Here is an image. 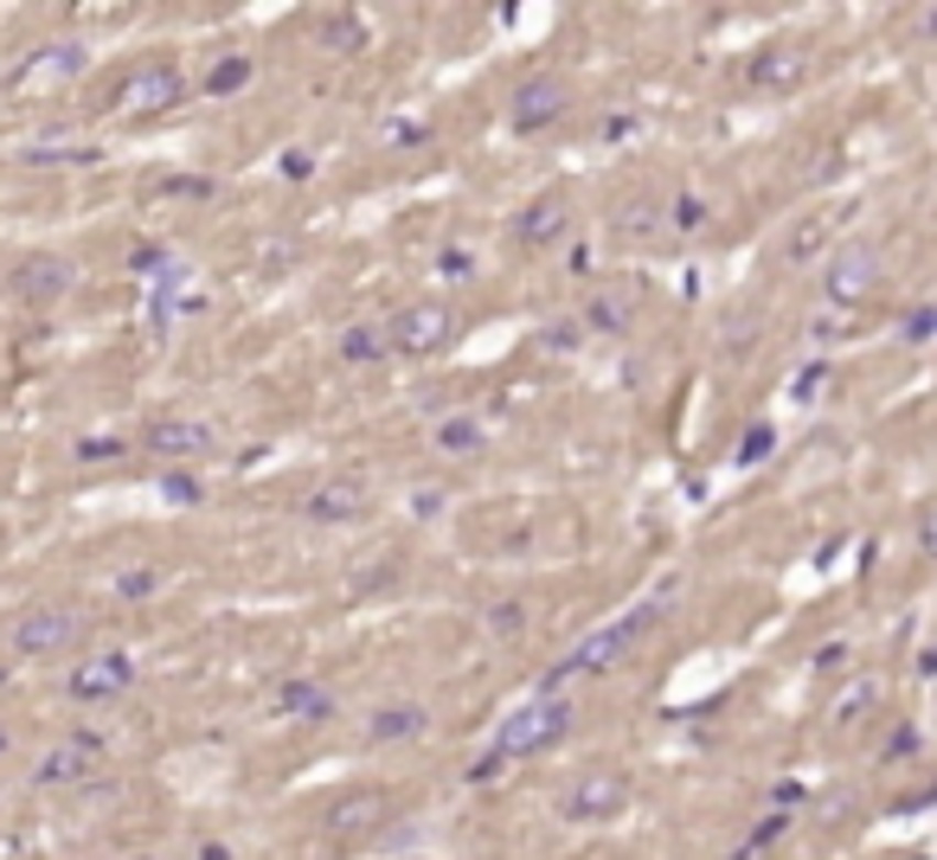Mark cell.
<instances>
[{
  "instance_id": "obj_1",
  "label": "cell",
  "mask_w": 937,
  "mask_h": 860,
  "mask_svg": "<svg viewBox=\"0 0 937 860\" xmlns=\"http://www.w3.org/2000/svg\"><path fill=\"white\" fill-rule=\"evenodd\" d=\"M668 603H675L668 591H655V598H642L630 617L603 623L598 636H585L578 649H571V655H565V662H553L546 687H565V681H591V674H610L617 662H623V655H630V649H636L642 636H649V630H655V623H662V610H668Z\"/></svg>"
},
{
  "instance_id": "obj_2",
  "label": "cell",
  "mask_w": 937,
  "mask_h": 860,
  "mask_svg": "<svg viewBox=\"0 0 937 860\" xmlns=\"http://www.w3.org/2000/svg\"><path fill=\"white\" fill-rule=\"evenodd\" d=\"M571 700H559V694H540V700H521V712H508L501 719V732H494V745L488 751H501V764L508 758H540V751H553L571 732Z\"/></svg>"
},
{
  "instance_id": "obj_3",
  "label": "cell",
  "mask_w": 937,
  "mask_h": 860,
  "mask_svg": "<svg viewBox=\"0 0 937 860\" xmlns=\"http://www.w3.org/2000/svg\"><path fill=\"white\" fill-rule=\"evenodd\" d=\"M90 630V617L77 603H26L13 623H7V649L13 655H58V649H77Z\"/></svg>"
},
{
  "instance_id": "obj_4",
  "label": "cell",
  "mask_w": 937,
  "mask_h": 860,
  "mask_svg": "<svg viewBox=\"0 0 937 860\" xmlns=\"http://www.w3.org/2000/svg\"><path fill=\"white\" fill-rule=\"evenodd\" d=\"M880 251L867 244V238H841L835 251H828V263H822V296L835 302V308H861L873 290H880Z\"/></svg>"
},
{
  "instance_id": "obj_5",
  "label": "cell",
  "mask_w": 937,
  "mask_h": 860,
  "mask_svg": "<svg viewBox=\"0 0 937 860\" xmlns=\"http://www.w3.org/2000/svg\"><path fill=\"white\" fill-rule=\"evenodd\" d=\"M630 809V777L623 771H585V777H571L559 790V816L578 828H598L610 816H623Z\"/></svg>"
},
{
  "instance_id": "obj_6",
  "label": "cell",
  "mask_w": 937,
  "mask_h": 860,
  "mask_svg": "<svg viewBox=\"0 0 937 860\" xmlns=\"http://www.w3.org/2000/svg\"><path fill=\"white\" fill-rule=\"evenodd\" d=\"M450 335H456L450 302H412V308H399L385 322L392 353H437V347H450Z\"/></svg>"
},
{
  "instance_id": "obj_7",
  "label": "cell",
  "mask_w": 937,
  "mask_h": 860,
  "mask_svg": "<svg viewBox=\"0 0 937 860\" xmlns=\"http://www.w3.org/2000/svg\"><path fill=\"white\" fill-rule=\"evenodd\" d=\"M129 681H135V662H129L122 649H97V655H84V662L65 674V694H72L77 707H103L116 694H129Z\"/></svg>"
},
{
  "instance_id": "obj_8",
  "label": "cell",
  "mask_w": 937,
  "mask_h": 860,
  "mask_svg": "<svg viewBox=\"0 0 937 860\" xmlns=\"http://www.w3.org/2000/svg\"><path fill=\"white\" fill-rule=\"evenodd\" d=\"M103 751H110V739H97V732H77V739H65L58 751H45L33 764V784L39 790H77L97 777V764H103Z\"/></svg>"
},
{
  "instance_id": "obj_9",
  "label": "cell",
  "mask_w": 937,
  "mask_h": 860,
  "mask_svg": "<svg viewBox=\"0 0 937 860\" xmlns=\"http://www.w3.org/2000/svg\"><path fill=\"white\" fill-rule=\"evenodd\" d=\"M565 110H571V84H565V77H526L521 90H514L508 122H514V135H540V129H553Z\"/></svg>"
},
{
  "instance_id": "obj_10",
  "label": "cell",
  "mask_w": 937,
  "mask_h": 860,
  "mask_svg": "<svg viewBox=\"0 0 937 860\" xmlns=\"http://www.w3.org/2000/svg\"><path fill=\"white\" fill-rule=\"evenodd\" d=\"M142 444H149L161 462H199V456H213V449H219V431H213V424H199V417H154Z\"/></svg>"
},
{
  "instance_id": "obj_11",
  "label": "cell",
  "mask_w": 937,
  "mask_h": 860,
  "mask_svg": "<svg viewBox=\"0 0 937 860\" xmlns=\"http://www.w3.org/2000/svg\"><path fill=\"white\" fill-rule=\"evenodd\" d=\"M72 283H77V270H72V258H58V251H33V258H20L7 270V290L26 296V302H58Z\"/></svg>"
},
{
  "instance_id": "obj_12",
  "label": "cell",
  "mask_w": 937,
  "mask_h": 860,
  "mask_svg": "<svg viewBox=\"0 0 937 860\" xmlns=\"http://www.w3.org/2000/svg\"><path fill=\"white\" fill-rule=\"evenodd\" d=\"M385 816H392V790H353V796H335L322 809V828L340 835V841H353V835H373Z\"/></svg>"
},
{
  "instance_id": "obj_13",
  "label": "cell",
  "mask_w": 937,
  "mask_h": 860,
  "mask_svg": "<svg viewBox=\"0 0 937 860\" xmlns=\"http://www.w3.org/2000/svg\"><path fill=\"white\" fill-rule=\"evenodd\" d=\"M565 225H571V199H565L559 187H546V193H533L521 213H514V238L521 244H553V238H565Z\"/></svg>"
},
{
  "instance_id": "obj_14",
  "label": "cell",
  "mask_w": 937,
  "mask_h": 860,
  "mask_svg": "<svg viewBox=\"0 0 937 860\" xmlns=\"http://www.w3.org/2000/svg\"><path fill=\"white\" fill-rule=\"evenodd\" d=\"M84 65H90V52H84L77 39H65V45L52 39V45H39L33 58L13 72V84H20V90H45V84H65V77H77Z\"/></svg>"
},
{
  "instance_id": "obj_15",
  "label": "cell",
  "mask_w": 937,
  "mask_h": 860,
  "mask_svg": "<svg viewBox=\"0 0 937 860\" xmlns=\"http://www.w3.org/2000/svg\"><path fill=\"white\" fill-rule=\"evenodd\" d=\"M302 514L322 526H340V521H360L367 514V482H353V476H335V482L308 488V501H302Z\"/></svg>"
},
{
  "instance_id": "obj_16",
  "label": "cell",
  "mask_w": 937,
  "mask_h": 860,
  "mask_svg": "<svg viewBox=\"0 0 937 860\" xmlns=\"http://www.w3.org/2000/svg\"><path fill=\"white\" fill-rule=\"evenodd\" d=\"M187 97V77L174 72V65H154V72H135L122 90H116V104L122 110H174Z\"/></svg>"
},
{
  "instance_id": "obj_17",
  "label": "cell",
  "mask_w": 937,
  "mask_h": 860,
  "mask_svg": "<svg viewBox=\"0 0 937 860\" xmlns=\"http://www.w3.org/2000/svg\"><path fill=\"white\" fill-rule=\"evenodd\" d=\"M424 732H431V707H417V700H379L367 712L373 745H405V739H424Z\"/></svg>"
},
{
  "instance_id": "obj_18",
  "label": "cell",
  "mask_w": 937,
  "mask_h": 860,
  "mask_svg": "<svg viewBox=\"0 0 937 860\" xmlns=\"http://www.w3.org/2000/svg\"><path fill=\"white\" fill-rule=\"evenodd\" d=\"M803 77H809V45H796V39H777L751 58V84H764V90H796Z\"/></svg>"
},
{
  "instance_id": "obj_19",
  "label": "cell",
  "mask_w": 937,
  "mask_h": 860,
  "mask_svg": "<svg viewBox=\"0 0 937 860\" xmlns=\"http://www.w3.org/2000/svg\"><path fill=\"white\" fill-rule=\"evenodd\" d=\"M276 712H283V719H335V694L315 687V681H283Z\"/></svg>"
},
{
  "instance_id": "obj_20",
  "label": "cell",
  "mask_w": 937,
  "mask_h": 860,
  "mask_svg": "<svg viewBox=\"0 0 937 860\" xmlns=\"http://www.w3.org/2000/svg\"><path fill=\"white\" fill-rule=\"evenodd\" d=\"M431 444L444 449V456H482L488 431H482V417L456 412V417H437V431H431Z\"/></svg>"
},
{
  "instance_id": "obj_21",
  "label": "cell",
  "mask_w": 937,
  "mask_h": 860,
  "mask_svg": "<svg viewBox=\"0 0 937 860\" xmlns=\"http://www.w3.org/2000/svg\"><path fill=\"white\" fill-rule=\"evenodd\" d=\"M315 39H322L328 52H360V45H367V20H360V13H322V20H315Z\"/></svg>"
},
{
  "instance_id": "obj_22",
  "label": "cell",
  "mask_w": 937,
  "mask_h": 860,
  "mask_svg": "<svg viewBox=\"0 0 937 860\" xmlns=\"http://www.w3.org/2000/svg\"><path fill=\"white\" fill-rule=\"evenodd\" d=\"M251 77H258V65H251L244 52H231V58H219L213 72L199 77V90H206V97H238V90H244Z\"/></svg>"
},
{
  "instance_id": "obj_23",
  "label": "cell",
  "mask_w": 937,
  "mask_h": 860,
  "mask_svg": "<svg viewBox=\"0 0 937 860\" xmlns=\"http://www.w3.org/2000/svg\"><path fill=\"white\" fill-rule=\"evenodd\" d=\"M636 322V296H591V308H585V328H603V335H623Z\"/></svg>"
},
{
  "instance_id": "obj_24",
  "label": "cell",
  "mask_w": 937,
  "mask_h": 860,
  "mask_svg": "<svg viewBox=\"0 0 937 860\" xmlns=\"http://www.w3.org/2000/svg\"><path fill=\"white\" fill-rule=\"evenodd\" d=\"M385 353H392V340H385V328H373V322L340 335V360H353V367H379Z\"/></svg>"
},
{
  "instance_id": "obj_25",
  "label": "cell",
  "mask_w": 937,
  "mask_h": 860,
  "mask_svg": "<svg viewBox=\"0 0 937 860\" xmlns=\"http://www.w3.org/2000/svg\"><path fill=\"white\" fill-rule=\"evenodd\" d=\"M482 623H488V636L494 642H521L526 636V603L521 598H494L482 610Z\"/></svg>"
},
{
  "instance_id": "obj_26",
  "label": "cell",
  "mask_w": 937,
  "mask_h": 860,
  "mask_svg": "<svg viewBox=\"0 0 937 860\" xmlns=\"http://www.w3.org/2000/svg\"><path fill=\"white\" fill-rule=\"evenodd\" d=\"M110 598H122V603L161 598V571H154V565H129V571H116V578H110Z\"/></svg>"
},
{
  "instance_id": "obj_27",
  "label": "cell",
  "mask_w": 937,
  "mask_h": 860,
  "mask_svg": "<svg viewBox=\"0 0 937 860\" xmlns=\"http://www.w3.org/2000/svg\"><path fill=\"white\" fill-rule=\"evenodd\" d=\"M617 231H623V238H655V231H662V199L636 193V199L617 213Z\"/></svg>"
},
{
  "instance_id": "obj_28",
  "label": "cell",
  "mask_w": 937,
  "mask_h": 860,
  "mask_svg": "<svg viewBox=\"0 0 937 860\" xmlns=\"http://www.w3.org/2000/svg\"><path fill=\"white\" fill-rule=\"evenodd\" d=\"M72 456H77V462H122L129 444H122V437H77Z\"/></svg>"
},
{
  "instance_id": "obj_29",
  "label": "cell",
  "mask_w": 937,
  "mask_h": 860,
  "mask_svg": "<svg viewBox=\"0 0 937 860\" xmlns=\"http://www.w3.org/2000/svg\"><path fill=\"white\" fill-rule=\"evenodd\" d=\"M867 707H873V681H854V687L841 694V707H835V726H854Z\"/></svg>"
},
{
  "instance_id": "obj_30",
  "label": "cell",
  "mask_w": 937,
  "mask_h": 860,
  "mask_svg": "<svg viewBox=\"0 0 937 860\" xmlns=\"http://www.w3.org/2000/svg\"><path fill=\"white\" fill-rule=\"evenodd\" d=\"M816 251H822V219L796 225V238H789V251H784V258H789V263H809Z\"/></svg>"
},
{
  "instance_id": "obj_31",
  "label": "cell",
  "mask_w": 937,
  "mask_h": 860,
  "mask_svg": "<svg viewBox=\"0 0 937 860\" xmlns=\"http://www.w3.org/2000/svg\"><path fill=\"white\" fill-rule=\"evenodd\" d=\"M450 508V488H412V514L417 521H437Z\"/></svg>"
},
{
  "instance_id": "obj_32",
  "label": "cell",
  "mask_w": 937,
  "mask_h": 860,
  "mask_svg": "<svg viewBox=\"0 0 937 860\" xmlns=\"http://www.w3.org/2000/svg\"><path fill=\"white\" fill-rule=\"evenodd\" d=\"M771 444H777V437H771V424H751L745 431V444H739V462H764V456H771Z\"/></svg>"
},
{
  "instance_id": "obj_33",
  "label": "cell",
  "mask_w": 937,
  "mask_h": 860,
  "mask_svg": "<svg viewBox=\"0 0 937 860\" xmlns=\"http://www.w3.org/2000/svg\"><path fill=\"white\" fill-rule=\"evenodd\" d=\"M161 494H167L174 508H193V501H199V482H193V476H181V469H167V476H161Z\"/></svg>"
},
{
  "instance_id": "obj_34",
  "label": "cell",
  "mask_w": 937,
  "mask_h": 860,
  "mask_svg": "<svg viewBox=\"0 0 937 860\" xmlns=\"http://www.w3.org/2000/svg\"><path fill=\"white\" fill-rule=\"evenodd\" d=\"M912 758H918V726H900L886 739V764H912Z\"/></svg>"
},
{
  "instance_id": "obj_35",
  "label": "cell",
  "mask_w": 937,
  "mask_h": 860,
  "mask_svg": "<svg viewBox=\"0 0 937 860\" xmlns=\"http://www.w3.org/2000/svg\"><path fill=\"white\" fill-rule=\"evenodd\" d=\"M585 340V315H571V322H546V347H578Z\"/></svg>"
},
{
  "instance_id": "obj_36",
  "label": "cell",
  "mask_w": 937,
  "mask_h": 860,
  "mask_svg": "<svg viewBox=\"0 0 937 860\" xmlns=\"http://www.w3.org/2000/svg\"><path fill=\"white\" fill-rule=\"evenodd\" d=\"M918 553H925V559H937V501L918 514Z\"/></svg>"
},
{
  "instance_id": "obj_37",
  "label": "cell",
  "mask_w": 937,
  "mask_h": 860,
  "mask_svg": "<svg viewBox=\"0 0 937 860\" xmlns=\"http://www.w3.org/2000/svg\"><path fill=\"white\" fill-rule=\"evenodd\" d=\"M848 335V315H822V322H809V340H841Z\"/></svg>"
},
{
  "instance_id": "obj_38",
  "label": "cell",
  "mask_w": 937,
  "mask_h": 860,
  "mask_svg": "<svg viewBox=\"0 0 937 860\" xmlns=\"http://www.w3.org/2000/svg\"><path fill=\"white\" fill-rule=\"evenodd\" d=\"M925 335H937V308H918V315L905 322V340H925Z\"/></svg>"
},
{
  "instance_id": "obj_39",
  "label": "cell",
  "mask_w": 937,
  "mask_h": 860,
  "mask_svg": "<svg viewBox=\"0 0 937 860\" xmlns=\"http://www.w3.org/2000/svg\"><path fill=\"white\" fill-rule=\"evenodd\" d=\"M392 142L412 149V142H431V129H424V122H392Z\"/></svg>"
},
{
  "instance_id": "obj_40",
  "label": "cell",
  "mask_w": 937,
  "mask_h": 860,
  "mask_svg": "<svg viewBox=\"0 0 937 860\" xmlns=\"http://www.w3.org/2000/svg\"><path fill=\"white\" fill-rule=\"evenodd\" d=\"M444 276H469V270H476V258H469V251H444Z\"/></svg>"
},
{
  "instance_id": "obj_41",
  "label": "cell",
  "mask_w": 937,
  "mask_h": 860,
  "mask_svg": "<svg viewBox=\"0 0 937 860\" xmlns=\"http://www.w3.org/2000/svg\"><path fill=\"white\" fill-rule=\"evenodd\" d=\"M816 668H848V642H828V649H822V655H816Z\"/></svg>"
},
{
  "instance_id": "obj_42",
  "label": "cell",
  "mask_w": 937,
  "mask_h": 860,
  "mask_svg": "<svg viewBox=\"0 0 937 860\" xmlns=\"http://www.w3.org/2000/svg\"><path fill=\"white\" fill-rule=\"evenodd\" d=\"M700 213H707V206H700L694 193H680V206H675V225H700Z\"/></svg>"
},
{
  "instance_id": "obj_43",
  "label": "cell",
  "mask_w": 937,
  "mask_h": 860,
  "mask_svg": "<svg viewBox=\"0 0 937 860\" xmlns=\"http://www.w3.org/2000/svg\"><path fill=\"white\" fill-rule=\"evenodd\" d=\"M848 803H854V796H848V790H835V796H822V823H828V816H835V823H841V816H848Z\"/></svg>"
},
{
  "instance_id": "obj_44",
  "label": "cell",
  "mask_w": 937,
  "mask_h": 860,
  "mask_svg": "<svg viewBox=\"0 0 937 860\" xmlns=\"http://www.w3.org/2000/svg\"><path fill=\"white\" fill-rule=\"evenodd\" d=\"M603 135H610V142H623V135H636V116H610V122H603Z\"/></svg>"
},
{
  "instance_id": "obj_45",
  "label": "cell",
  "mask_w": 937,
  "mask_h": 860,
  "mask_svg": "<svg viewBox=\"0 0 937 860\" xmlns=\"http://www.w3.org/2000/svg\"><path fill=\"white\" fill-rule=\"evenodd\" d=\"M199 860H231L226 841H199Z\"/></svg>"
},
{
  "instance_id": "obj_46",
  "label": "cell",
  "mask_w": 937,
  "mask_h": 860,
  "mask_svg": "<svg viewBox=\"0 0 937 860\" xmlns=\"http://www.w3.org/2000/svg\"><path fill=\"white\" fill-rule=\"evenodd\" d=\"M918 674H925V681H937V642L925 649V655H918Z\"/></svg>"
},
{
  "instance_id": "obj_47",
  "label": "cell",
  "mask_w": 937,
  "mask_h": 860,
  "mask_svg": "<svg viewBox=\"0 0 937 860\" xmlns=\"http://www.w3.org/2000/svg\"><path fill=\"white\" fill-rule=\"evenodd\" d=\"M918 33H925V39H937V7H925V13H918Z\"/></svg>"
},
{
  "instance_id": "obj_48",
  "label": "cell",
  "mask_w": 937,
  "mask_h": 860,
  "mask_svg": "<svg viewBox=\"0 0 937 860\" xmlns=\"http://www.w3.org/2000/svg\"><path fill=\"white\" fill-rule=\"evenodd\" d=\"M0 751H7V732H0Z\"/></svg>"
},
{
  "instance_id": "obj_49",
  "label": "cell",
  "mask_w": 937,
  "mask_h": 860,
  "mask_svg": "<svg viewBox=\"0 0 937 860\" xmlns=\"http://www.w3.org/2000/svg\"><path fill=\"white\" fill-rule=\"evenodd\" d=\"M0 681H7V674H0Z\"/></svg>"
}]
</instances>
